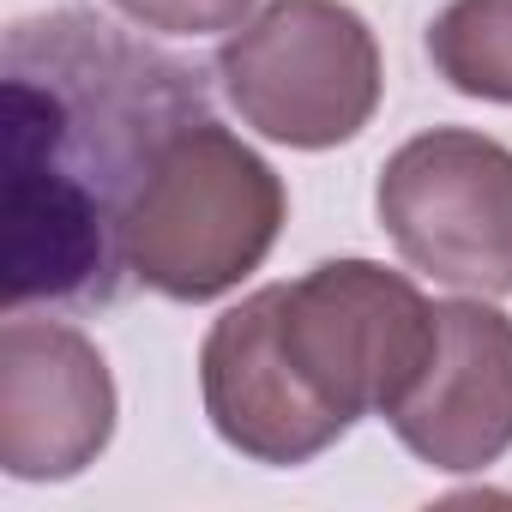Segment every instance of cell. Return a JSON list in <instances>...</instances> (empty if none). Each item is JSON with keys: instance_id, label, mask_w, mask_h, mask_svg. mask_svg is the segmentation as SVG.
<instances>
[{"instance_id": "6da1fadb", "label": "cell", "mask_w": 512, "mask_h": 512, "mask_svg": "<svg viewBox=\"0 0 512 512\" xmlns=\"http://www.w3.org/2000/svg\"><path fill=\"white\" fill-rule=\"evenodd\" d=\"M205 109L193 67L91 19L7 31V308H103L127 290V217L169 145Z\"/></svg>"}, {"instance_id": "7a4b0ae2", "label": "cell", "mask_w": 512, "mask_h": 512, "mask_svg": "<svg viewBox=\"0 0 512 512\" xmlns=\"http://www.w3.org/2000/svg\"><path fill=\"white\" fill-rule=\"evenodd\" d=\"M290 217L278 169L223 121L193 115L157 151L133 217L127 272L169 302H217L266 266Z\"/></svg>"}, {"instance_id": "3957f363", "label": "cell", "mask_w": 512, "mask_h": 512, "mask_svg": "<svg viewBox=\"0 0 512 512\" xmlns=\"http://www.w3.org/2000/svg\"><path fill=\"white\" fill-rule=\"evenodd\" d=\"M235 115L290 151L350 145L386 91L380 43L344 0H272L217 49Z\"/></svg>"}, {"instance_id": "277c9868", "label": "cell", "mask_w": 512, "mask_h": 512, "mask_svg": "<svg viewBox=\"0 0 512 512\" xmlns=\"http://www.w3.org/2000/svg\"><path fill=\"white\" fill-rule=\"evenodd\" d=\"M278 332L314 398L356 428L392 416L434 350V302L380 260H320L284 284Z\"/></svg>"}, {"instance_id": "5b68a950", "label": "cell", "mask_w": 512, "mask_h": 512, "mask_svg": "<svg viewBox=\"0 0 512 512\" xmlns=\"http://www.w3.org/2000/svg\"><path fill=\"white\" fill-rule=\"evenodd\" d=\"M374 211L422 278L464 296H512V145L428 127L386 157Z\"/></svg>"}, {"instance_id": "8992f818", "label": "cell", "mask_w": 512, "mask_h": 512, "mask_svg": "<svg viewBox=\"0 0 512 512\" xmlns=\"http://www.w3.org/2000/svg\"><path fill=\"white\" fill-rule=\"evenodd\" d=\"M115 416V374L79 326L25 314L0 326V470L13 482L91 470L115 440Z\"/></svg>"}, {"instance_id": "52a82bcc", "label": "cell", "mask_w": 512, "mask_h": 512, "mask_svg": "<svg viewBox=\"0 0 512 512\" xmlns=\"http://www.w3.org/2000/svg\"><path fill=\"white\" fill-rule=\"evenodd\" d=\"M278 308H284V284H266L211 320L199 350V392L223 446H235L253 464L290 470L338 446L350 428L314 398V386L290 362Z\"/></svg>"}, {"instance_id": "ba28073f", "label": "cell", "mask_w": 512, "mask_h": 512, "mask_svg": "<svg viewBox=\"0 0 512 512\" xmlns=\"http://www.w3.org/2000/svg\"><path fill=\"white\" fill-rule=\"evenodd\" d=\"M386 422L434 470L500 464L512 452V314L488 296L434 302V350Z\"/></svg>"}, {"instance_id": "9c48e42d", "label": "cell", "mask_w": 512, "mask_h": 512, "mask_svg": "<svg viewBox=\"0 0 512 512\" xmlns=\"http://www.w3.org/2000/svg\"><path fill=\"white\" fill-rule=\"evenodd\" d=\"M428 61L458 97L512 103V0H452L428 25Z\"/></svg>"}, {"instance_id": "30bf717a", "label": "cell", "mask_w": 512, "mask_h": 512, "mask_svg": "<svg viewBox=\"0 0 512 512\" xmlns=\"http://www.w3.org/2000/svg\"><path fill=\"white\" fill-rule=\"evenodd\" d=\"M133 25L163 31V37H217V31H241L253 0H109Z\"/></svg>"}]
</instances>
